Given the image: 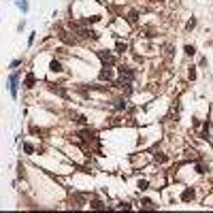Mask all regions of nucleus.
I'll list each match as a JSON object with an SVG mask.
<instances>
[{
	"label": "nucleus",
	"instance_id": "nucleus-14",
	"mask_svg": "<svg viewBox=\"0 0 213 213\" xmlns=\"http://www.w3.org/2000/svg\"><path fill=\"white\" fill-rule=\"evenodd\" d=\"M24 149H26V152H28V154H32V152H34V147H32L30 143H26V145H24Z\"/></svg>",
	"mask_w": 213,
	"mask_h": 213
},
{
	"label": "nucleus",
	"instance_id": "nucleus-9",
	"mask_svg": "<svg viewBox=\"0 0 213 213\" xmlns=\"http://www.w3.org/2000/svg\"><path fill=\"white\" fill-rule=\"evenodd\" d=\"M128 21H130V24L137 21V11H130V13H128Z\"/></svg>",
	"mask_w": 213,
	"mask_h": 213
},
{
	"label": "nucleus",
	"instance_id": "nucleus-10",
	"mask_svg": "<svg viewBox=\"0 0 213 213\" xmlns=\"http://www.w3.org/2000/svg\"><path fill=\"white\" fill-rule=\"evenodd\" d=\"M115 102H117V104H115V106H117V109L122 111V109H126V100H124V98H119V100H115Z\"/></svg>",
	"mask_w": 213,
	"mask_h": 213
},
{
	"label": "nucleus",
	"instance_id": "nucleus-11",
	"mask_svg": "<svg viewBox=\"0 0 213 213\" xmlns=\"http://www.w3.org/2000/svg\"><path fill=\"white\" fill-rule=\"evenodd\" d=\"M32 85H34V77L28 75V77H26V87H32Z\"/></svg>",
	"mask_w": 213,
	"mask_h": 213
},
{
	"label": "nucleus",
	"instance_id": "nucleus-2",
	"mask_svg": "<svg viewBox=\"0 0 213 213\" xmlns=\"http://www.w3.org/2000/svg\"><path fill=\"white\" fill-rule=\"evenodd\" d=\"M98 56H100V60L104 62V64H106V66H111V64H115V58L111 56V53H104V51H100V53H98Z\"/></svg>",
	"mask_w": 213,
	"mask_h": 213
},
{
	"label": "nucleus",
	"instance_id": "nucleus-13",
	"mask_svg": "<svg viewBox=\"0 0 213 213\" xmlns=\"http://www.w3.org/2000/svg\"><path fill=\"white\" fill-rule=\"evenodd\" d=\"M154 158H156V162H166V156H162V154H160V156L156 154Z\"/></svg>",
	"mask_w": 213,
	"mask_h": 213
},
{
	"label": "nucleus",
	"instance_id": "nucleus-8",
	"mask_svg": "<svg viewBox=\"0 0 213 213\" xmlns=\"http://www.w3.org/2000/svg\"><path fill=\"white\" fill-rule=\"evenodd\" d=\"M115 47H117V51H119V53H124V51L128 49V45H126V43H122V41H119V43H117Z\"/></svg>",
	"mask_w": 213,
	"mask_h": 213
},
{
	"label": "nucleus",
	"instance_id": "nucleus-6",
	"mask_svg": "<svg viewBox=\"0 0 213 213\" xmlns=\"http://www.w3.org/2000/svg\"><path fill=\"white\" fill-rule=\"evenodd\" d=\"M49 68L53 70V73H60V70H62V64H60V62H58V60H51V64H49Z\"/></svg>",
	"mask_w": 213,
	"mask_h": 213
},
{
	"label": "nucleus",
	"instance_id": "nucleus-3",
	"mask_svg": "<svg viewBox=\"0 0 213 213\" xmlns=\"http://www.w3.org/2000/svg\"><path fill=\"white\" fill-rule=\"evenodd\" d=\"M100 79H106V81H111V79H113V70H111V66H104V68H102Z\"/></svg>",
	"mask_w": 213,
	"mask_h": 213
},
{
	"label": "nucleus",
	"instance_id": "nucleus-16",
	"mask_svg": "<svg viewBox=\"0 0 213 213\" xmlns=\"http://www.w3.org/2000/svg\"><path fill=\"white\" fill-rule=\"evenodd\" d=\"M194 26H196V19H190V21H188V30H192Z\"/></svg>",
	"mask_w": 213,
	"mask_h": 213
},
{
	"label": "nucleus",
	"instance_id": "nucleus-12",
	"mask_svg": "<svg viewBox=\"0 0 213 213\" xmlns=\"http://www.w3.org/2000/svg\"><path fill=\"white\" fill-rule=\"evenodd\" d=\"M185 53H188V56H194V53H196V49H194L192 45H185Z\"/></svg>",
	"mask_w": 213,
	"mask_h": 213
},
{
	"label": "nucleus",
	"instance_id": "nucleus-7",
	"mask_svg": "<svg viewBox=\"0 0 213 213\" xmlns=\"http://www.w3.org/2000/svg\"><path fill=\"white\" fill-rule=\"evenodd\" d=\"M141 205H143V209H156V205H154L152 200H143Z\"/></svg>",
	"mask_w": 213,
	"mask_h": 213
},
{
	"label": "nucleus",
	"instance_id": "nucleus-5",
	"mask_svg": "<svg viewBox=\"0 0 213 213\" xmlns=\"http://www.w3.org/2000/svg\"><path fill=\"white\" fill-rule=\"evenodd\" d=\"M194 198V190H185L183 194H181V200L183 202H188V200H192Z\"/></svg>",
	"mask_w": 213,
	"mask_h": 213
},
{
	"label": "nucleus",
	"instance_id": "nucleus-15",
	"mask_svg": "<svg viewBox=\"0 0 213 213\" xmlns=\"http://www.w3.org/2000/svg\"><path fill=\"white\" fill-rule=\"evenodd\" d=\"M139 190H147V181H145V179L139 181Z\"/></svg>",
	"mask_w": 213,
	"mask_h": 213
},
{
	"label": "nucleus",
	"instance_id": "nucleus-4",
	"mask_svg": "<svg viewBox=\"0 0 213 213\" xmlns=\"http://www.w3.org/2000/svg\"><path fill=\"white\" fill-rule=\"evenodd\" d=\"M15 4H17V6H19V9H21V11H24V13H28V11H30V4H28V2H26V0H15Z\"/></svg>",
	"mask_w": 213,
	"mask_h": 213
},
{
	"label": "nucleus",
	"instance_id": "nucleus-1",
	"mask_svg": "<svg viewBox=\"0 0 213 213\" xmlns=\"http://www.w3.org/2000/svg\"><path fill=\"white\" fill-rule=\"evenodd\" d=\"M17 83H19V75H11V96L13 98H17Z\"/></svg>",
	"mask_w": 213,
	"mask_h": 213
}]
</instances>
